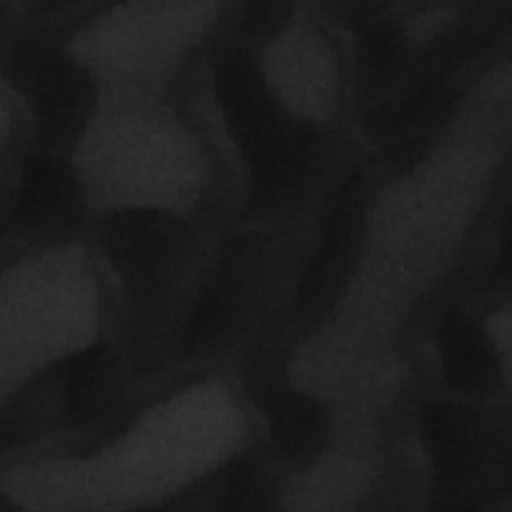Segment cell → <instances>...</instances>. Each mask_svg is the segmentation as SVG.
Returning <instances> with one entry per match:
<instances>
[{
    "instance_id": "1",
    "label": "cell",
    "mask_w": 512,
    "mask_h": 512,
    "mask_svg": "<svg viewBox=\"0 0 512 512\" xmlns=\"http://www.w3.org/2000/svg\"><path fill=\"white\" fill-rule=\"evenodd\" d=\"M216 86L228 126L250 162L252 204L262 208L284 200L304 180L314 134L276 106L244 52L222 56Z\"/></svg>"
},
{
    "instance_id": "2",
    "label": "cell",
    "mask_w": 512,
    "mask_h": 512,
    "mask_svg": "<svg viewBox=\"0 0 512 512\" xmlns=\"http://www.w3.org/2000/svg\"><path fill=\"white\" fill-rule=\"evenodd\" d=\"M362 214L364 180L360 174H352L338 190L318 250L298 292V304L308 314L324 310L342 286L360 242Z\"/></svg>"
},
{
    "instance_id": "3",
    "label": "cell",
    "mask_w": 512,
    "mask_h": 512,
    "mask_svg": "<svg viewBox=\"0 0 512 512\" xmlns=\"http://www.w3.org/2000/svg\"><path fill=\"white\" fill-rule=\"evenodd\" d=\"M102 238L116 270L138 284L166 272L182 246L180 226L156 210H126L110 216Z\"/></svg>"
},
{
    "instance_id": "4",
    "label": "cell",
    "mask_w": 512,
    "mask_h": 512,
    "mask_svg": "<svg viewBox=\"0 0 512 512\" xmlns=\"http://www.w3.org/2000/svg\"><path fill=\"white\" fill-rule=\"evenodd\" d=\"M24 82L42 132L54 142L74 140L92 102V88L84 70L56 54H34L26 58Z\"/></svg>"
},
{
    "instance_id": "5",
    "label": "cell",
    "mask_w": 512,
    "mask_h": 512,
    "mask_svg": "<svg viewBox=\"0 0 512 512\" xmlns=\"http://www.w3.org/2000/svg\"><path fill=\"white\" fill-rule=\"evenodd\" d=\"M422 432L436 468V486L448 506L464 498L480 454V438L470 418L458 408L432 402L422 412Z\"/></svg>"
},
{
    "instance_id": "6",
    "label": "cell",
    "mask_w": 512,
    "mask_h": 512,
    "mask_svg": "<svg viewBox=\"0 0 512 512\" xmlns=\"http://www.w3.org/2000/svg\"><path fill=\"white\" fill-rule=\"evenodd\" d=\"M78 196L70 172L54 160L30 158L22 172L14 224L30 234H56L74 226Z\"/></svg>"
},
{
    "instance_id": "7",
    "label": "cell",
    "mask_w": 512,
    "mask_h": 512,
    "mask_svg": "<svg viewBox=\"0 0 512 512\" xmlns=\"http://www.w3.org/2000/svg\"><path fill=\"white\" fill-rule=\"evenodd\" d=\"M118 396L112 356L102 346L80 352L64 376V406L72 424H86L104 416Z\"/></svg>"
},
{
    "instance_id": "8",
    "label": "cell",
    "mask_w": 512,
    "mask_h": 512,
    "mask_svg": "<svg viewBox=\"0 0 512 512\" xmlns=\"http://www.w3.org/2000/svg\"><path fill=\"white\" fill-rule=\"evenodd\" d=\"M266 414L272 442L282 456L304 462L320 452L328 426L314 400L290 390L274 392L268 398Z\"/></svg>"
},
{
    "instance_id": "9",
    "label": "cell",
    "mask_w": 512,
    "mask_h": 512,
    "mask_svg": "<svg viewBox=\"0 0 512 512\" xmlns=\"http://www.w3.org/2000/svg\"><path fill=\"white\" fill-rule=\"evenodd\" d=\"M440 352L448 384L462 392H480L494 382L496 358L482 332L466 318L450 316L440 332Z\"/></svg>"
},
{
    "instance_id": "10",
    "label": "cell",
    "mask_w": 512,
    "mask_h": 512,
    "mask_svg": "<svg viewBox=\"0 0 512 512\" xmlns=\"http://www.w3.org/2000/svg\"><path fill=\"white\" fill-rule=\"evenodd\" d=\"M244 268L246 260L242 250H232L222 270L216 274L212 284L198 300L186 336V348L204 346L222 336V332H226L228 324L238 312L242 284L246 282Z\"/></svg>"
},
{
    "instance_id": "11",
    "label": "cell",
    "mask_w": 512,
    "mask_h": 512,
    "mask_svg": "<svg viewBox=\"0 0 512 512\" xmlns=\"http://www.w3.org/2000/svg\"><path fill=\"white\" fill-rule=\"evenodd\" d=\"M402 34L386 20H368L360 28V64L366 80L384 78L400 62Z\"/></svg>"
},
{
    "instance_id": "12",
    "label": "cell",
    "mask_w": 512,
    "mask_h": 512,
    "mask_svg": "<svg viewBox=\"0 0 512 512\" xmlns=\"http://www.w3.org/2000/svg\"><path fill=\"white\" fill-rule=\"evenodd\" d=\"M222 506L232 510H266L272 506V484L256 466H236L228 478Z\"/></svg>"
},
{
    "instance_id": "13",
    "label": "cell",
    "mask_w": 512,
    "mask_h": 512,
    "mask_svg": "<svg viewBox=\"0 0 512 512\" xmlns=\"http://www.w3.org/2000/svg\"><path fill=\"white\" fill-rule=\"evenodd\" d=\"M282 10H284V6H280V4H258L248 12L246 24L252 30H266L282 18V14H280Z\"/></svg>"
}]
</instances>
